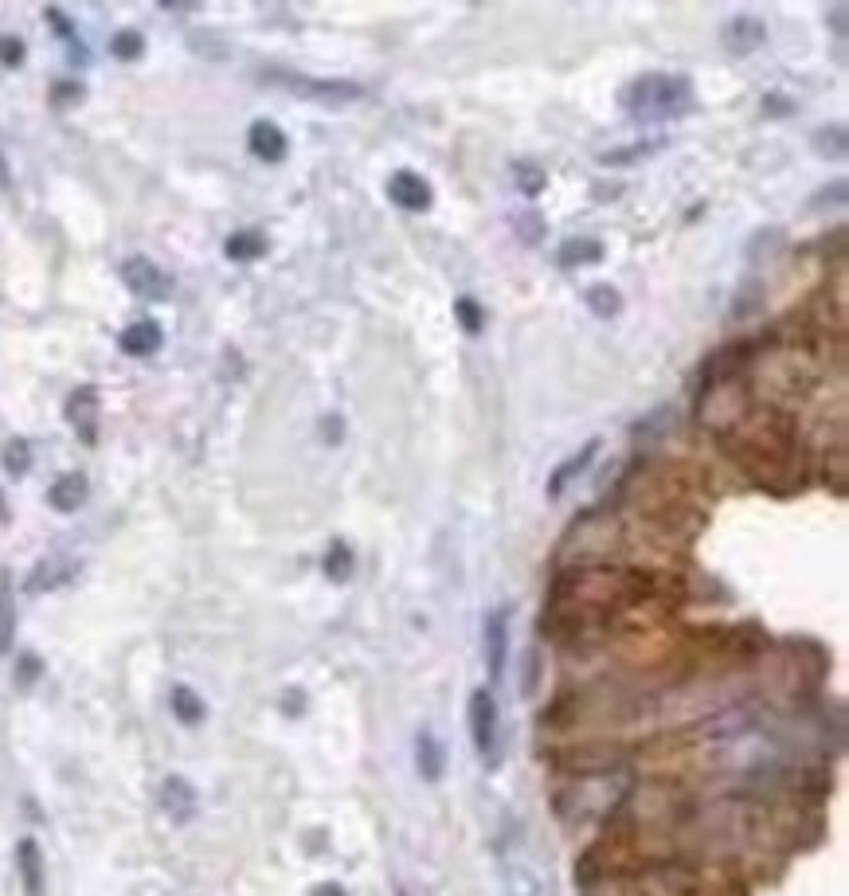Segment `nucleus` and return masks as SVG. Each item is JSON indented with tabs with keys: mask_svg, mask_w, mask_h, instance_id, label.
Segmentation results:
<instances>
[{
	"mask_svg": "<svg viewBox=\"0 0 849 896\" xmlns=\"http://www.w3.org/2000/svg\"><path fill=\"white\" fill-rule=\"evenodd\" d=\"M732 454L760 478L763 486L779 490V478H795L799 470V439H795V423L787 411L760 407L748 411L732 431Z\"/></svg>",
	"mask_w": 849,
	"mask_h": 896,
	"instance_id": "1",
	"label": "nucleus"
},
{
	"mask_svg": "<svg viewBox=\"0 0 849 896\" xmlns=\"http://www.w3.org/2000/svg\"><path fill=\"white\" fill-rule=\"evenodd\" d=\"M634 783L626 771H603V775H572L556 791V810L560 818H615L623 803L630 799Z\"/></svg>",
	"mask_w": 849,
	"mask_h": 896,
	"instance_id": "2",
	"label": "nucleus"
},
{
	"mask_svg": "<svg viewBox=\"0 0 849 896\" xmlns=\"http://www.w3.org/2000/svg\"><path fill=\"white\" fill-rule=\"evenodd\" d=\"M693 106V87L673 75H642L623 90V110L638 122H670Z\"/></svg>",
	"mask_w": 849,
	"mask_h": 896,
	"instance_id": "3",
	"label": "nucleus"
},
{
	"mask_svg": "<svg viewBox=\"0 0 849 896\" xmlns=\"http://www.w3.org/2000/svg\"><path fill=\"white\" fill-rule=\"evenodd\" d=\"M748 415V388L740 376H705V388H701V423L716 431V435H728L740 419Z\"/></svg>",
	"mask_w": 849,
	"mask_h": 896,
	"instance_id": "4",
	"label": "nucleus"
},
{
	"mask_svg": "<svg viewBox=\"0 0 849 896\" xmlns=\"http://www.w3.org/2000/svg\"><path fill=\"white\" fill-rule=\"evenodd\" d=\"M466 724H470V740L478 760L493 767L497 763V748H501V724H497V701L490 689H474L470 705H466Z\"/></svg>",
	"mask_w": 849,
	"mask_h": 896,
	"instance_id": "5",
	"label": "nucleus"
},
{
	"mask_svg": "<svg viewBox=\"0 0 849 896\" xmlns=\"http://www.w3.org/2000/svg\"><path fill=\"white\" fill-rule=\"evenodd\" d=\"M263 79L294 90L302 98H313V102H357L364 94V87L349 83V79H310V75H298V71H263Z\"/></svg>",
	"mask_w": 849,
	"mask_h": 896,
	"instance_id": "6",
	"label": "nucleus"
},
{
	"mask_svg": "<svg viewBox=\"0 0 849 896\" xmlns=\"http://www.w3.org/2000/svg\"><path fill=\"white\" fill-rule=\"evenodd\" d=\"M509 607H493L482 627V654H486V673L497 685L505 677V658H509Z\"/></svg>",
	"mask_w": 849,
	"mask_h": 896,
	"instance_id": "7",
	"label": "nucleus"
},
{
	"mask_svg": "<svg viewBox=\"0 0 849 896\" xmlns=\"http://www.w3.org/2000/svg\"><path fill=\"white\" fill-rule=\"evenodd\" d=\"M122 282L134 290L137 298H145V302H165V298L173 294V278L157 267V263L141 259V255L122 267Z\"/></svg>",
	"mask_w": 849,
	"mask_h": 896,
	"instance_id": "8",
	"label": "nucleus"
},
{
	"mask_svg": "<svg viewBox=\"0 0 849 896\" xmlns=\"http://www.w3.org/2000/svg\"><path fill=\"white\" fill-rule=\"evenodd\" d=\"M67 423L75 427V435L83 439V447L98 443V392L90 384L71 392V400H67Z\"/></svg>",
	"mask_w": 849,
	"mask_h": 896,
	"instance_id": "9",
	"label": "nucleus"
},
{
	"mask_svg": "<svg viewBox=\"0 0 849 896\" xmlns=\"http://www.w3.org/2000/svg\"><path fill=\"white\" fill-rule=\"evenodd\" d=\"M388 196H392V204H400L403 212H427L431 208V184L419 173H396L388 180Z\"/></svg>",
	"mask_w": 849,
	"mask_h": 896,
	"instance_id": "10",
	"label": "nucleus"
},
{
	"mask_svg": "<svg viewBox=\"0 0 849 896\" xmlns=\"http://www.w3.org/2000/svg\"><path fill=\"white\" fill-rule=\"evenodd\" d=\"M161 341H165V333H161V325L153 317H141L134 325H126L122 337H118V345H122L126 357H153L161 349Z\"/></svg>",
	"mask_w": 849,
	"mask_h": 896,
	"instance_id": "11",
	"label": "nucleus"
},
{
	"mask_svg": "<svg viewBox=\"0 0 849 896\" xmlns=\"http://www.w3.org/2000/svg\"><path fill=\"white\" fill-rule=\"evenodd\" d=\"M580 896H646L642 873H603L580 885Z\"/></svg>",
	"mask_w": 849,
	"mask_h": 896,
	"instance_id": "12",
	"label": "nucleus"
},
{
	"mask_svg": "<svg viewBox=\"0 0 849 896\" xmlns=\"http://www.w3.org/2000/svg\"><path fill=\"white\" fill-rule=\"evenodd\" d=\"M87 493H90L87 474L71 470V474H63V478H55V482H51L47 501H51V509H59V513H75V509H83Z\"/></svg>",
	"mask_w": 849,
	"mask_h": 896,
	"instance_id": "13",
	"label": "nucleus"
},
{
	"mask_svg": "<svg viewBox=\"0 0 849 896\" xmlns=\"http://www.w3.org/2000/svg\"><path fill=\"white\" fill-rule=\"evenodd\" d=\"M763 40H767V28H763L756 16H736V20L724 28V47H728L732 55H752Z\"/></svg>",
	"mask_w": 849,
	"mask_h": 896,
	"instance_id": "14",
	"label": "nucleus"
},
{
	"mask_svg": "<svg viewBox=\"0 0 849 896\" xmlns=\"http://www.w3.org/2000/svg\"><path fill=\"white\" fill-rule=\"evenodd\" d=\"M16 865H20V881H24V896H44V853L32 838H24L16 846Z\"/></svg>",
	"mask_w": 849,
	"mask_h": 896,
	"instance_id": "15",
	"label": "nucleus"
},
{
	"mask_svg": "<svg viewBox=\"0 0 849 896\" xmlns=\"http://www.w3.org/2000/svg\"><path fill=\"white\" fill-rule=\"evenodd\" d=\"M595 450H599V439H591V443H583V450H576L572 458H564L556 470H552V478H548V497H560V493L568 490V482H576L583 470L591 466V458H595Z\"/></svg>",
	"mask_w": 849,
	"mask_h": 896,
	"instance_id": "16",
	"label": "nucleus"
},
{
	"mask_svg": "<svg viewBox=\"0 0 849 896\" xmlns=\"http://www.w3.org/2000/svg\"><path fill=\"white\" fill-rule=\"evenodd\" d=\"M247 145H251V153L259 157V161H282L286 157V134L274 126V122H255L251 130H247Z\"/></svg>",
	"mask_w": 849,
	"mask_h": 896,
	"instance_id": "17",
	"label": "nucleus"
},
{
	"mask_svg": "<svg viewBox=\"0 0 849 896\" xmlns=\"http://www.w3.org/2000/svg\"><path fill=\"white\" fill-rule=\"evenodd\" d=\"M415 767H419V775L427 779V783H439L443 779V744L435 740V732H419L415 736Z\"/></svg>",
	"mask_w": 849,
	"mask_h": 896,
	"instance_id": "18",
	"label": "nucleus"
},
{
	"mask_svg": "<svg viewBox=\"0 0 849 896\" xmlns=\"http://www.w3.org/2000/svg\"><path fill=\"white\" fill-rule=\"evenodd\" d=\"M161 807H165V814L169 818H177V822H184V818H192V810H196V791L184 783V779H165L161 783Z\"/></svg>",
	"mask_w": 849,
	"mask_h": 896,
	"instance_id": "19",
	"label": "nucleus"
},
{
	"mask_svg": "<svg viewBox=\"0 0 849 896\" xmlns=\"http://www.w3.org/2000/svg\"><path fill=\"white\" fill-rule=\"evenodd\" d=\"M763 310V282L760 278H744L740 290L732 294V317L736 321H748Z\"/></svg>",
	"mask_w": 849,
	"mask_h": 896,
	"instance_id": "20",
	"label": "nucleus"
},
{
	"mask_svg": "<svg viewBox=\"0 0 849 896\" xmlns=\"http://www.w3.org/2000/svg\"><path fill=\"white\" fill-rule=\"evenodd\" d=\"M603 259V243L599 239H568L560 247V267H587V263H599Z\"/></svg>",
	"mask_w": 849,
	"mask_h": 896,
	"instance_id": "21",
	"label": "nucleus"
},
{
	"mask_svg": "<svg viewBox=\"0 0 849 896\" xmlns=\"http://www.w3.org/2000/svg\"><path fill=\"white\" fill-rule=\"evenodd\" d=\"M12 642H16V599L8 576H0V654H8Z\"/></svg>",
	"mask_w": 849,
	"mask_h": 896,
	"instance_id": "22",
	"label": "nucleus"
},
{
	"mask_svg": "<svg viewBox=\"0 0 849 896\" xmlns=\"http://www.w3.org/2000/svg\"><path fill=\"white\" fill-rule=\"evenodd\" d=\"M0 466L12 474V478H24L28 470H32V443L28 439H8L4 443V450H0Z\"/></svg>",
	"mask_w": 849,
	"mask_h": 896,
	"instance_id": "23",
	"label": "nucleus"
},
{
	"mask_svg": "<svg viewBox=\"0 0 849 896\" xmlns=\"http://www.w3.org/2000/svg\"><path fill=\"white\" fill-rule=\"evenodd\" d=\"M267 251V239L259 235V231H235L231 239H227V259H235V263H251V259H259Z\"/></svg>",
	"mask_w": 849,
	"mask_h": 896,
	"instance_id": "24",
	"label": "nucleus"
},
{
	"mask_svg": "<svg viewBox=\"0 0 849 896\" xmlns=\"http://www.w3.org/2000/svg\"><path fill=\"white\" fill-rule=\"evenodd\" d=\"M169 705H173V713H177L180 724H200V720H204V701H200L188 685H173Z\"/></svg>",
	"mask_w": 849,
	"mask_h": 896,
	"instance_id": "25",
	"label": "nucleus"
},
{
	"mask_svg": "<svg viewBox=\"0 0 849 896\" xmlns=\"http://www.w3.org/2000/svg\"><path fill=\"white\" fill-rule=\"evenodd\" d=\"M75 568L67 564V560H44L36 572H32V580H28V591H51V587H59V583L67 580Z\"/></svg>",
	"mask_w": 849,
	"mask_h": 896,
	"instance_id": "26",
	"label": "nucleus"
},
{
	"mask_svg": "<svg viewBox=\"0 0 849 896\" xmlns=\"http://www.w3.org/2000/svg\"><path fill=\"white\" fill-rule=\"evenodd\" d=\"M587 306H591V314H599V317H615L619 310H623V294L615 290V286H591L587 290Z\"/></svg>",
	"mask_w": 849,
	"mask_h": 896,
	"instance_id": "27",
	"label": "nucleus"
},
{
	"mask_svg": "<svg viewBox=\"0 0 849 896\" xmlns=\"http://www.w3.org/2000/svg\"><path fill=\"white\" fill-rule=\"evenodd\" d=\"M454 317H458V325H462L470 337H478V333L486 329V310H482L474 298H458V302H454Z\"/></svg>",
	"mask_w": 849,
	"mask_h": 896,
	"instance_id": "28",
	"label": "nucleus"
},
{
	"mask_svg": "<svg viewBox=\"0 0 849 896\" xmlns=\"http://www.w3.org/2000/svg\"><path fill=\"white\" fill-rule=\"evenodd\" d=\"M513 180H517V188H521L525 196H537V192H544V184H548L544 169L533 165V161H517V165H513Z\"/></svg>",
	"mask_w": 849,
	"mask_h": 896,
	"instance_id": "29",
	"label": "nucleus"
},
{
	"mask_svg": "<svg viewBox=\"0 0 849 896\" xmlns=\"http://www.w3.org/2000/svg\"><path fill=\"white\" fill-rule=\"evenodd\" d=\"M783 243V231L779 227H763L760 235L748 243V263H763V259H771L775 251L771 247H779Z\"/></svg>",
	"mask_w": 849,
	"mask_h": 896,
	"instance_id": "30",
	"label": "nucleus"
},
{
	"mask_svg": "<svg viewBox=\"0 0 849 896\" xmlns=\"http://www.w3.org/2000/svg\"><path fill=\"white\" fill-rule=\"evenodd\" d=\"M325 576L329 580H349L353 576V552L345 548V544H333V552L325 556Z\"/></svg>",
	"mask_w": 849,
	"mask_h": 896,
	"instance_id": "31",
	"label": "nucleus"
},
{
	"mask_svg": "<svg viewBox=\"0 0 849 896\" xmlns=\"http://www.w3.org/2000/svg\"><path fill=\"white\" fill-rule=\"evenodd\" d=\"M814 145H818V153L822 157H846V126H830V130H822V134L814 137Z\"/></svg>",
	"mask_w": 849,
	"mask_h": 896,
	"instance_id": "32",
	"label": "nucleus"
},
{
	"mask_svg": "<svg viewBox=\"0 0 849 896\" xmlns=\"http://www.w3.org/2000/svg\"><path fill=\"white\" fill-rule=\"evenodd\" d=\"M110 51H114L122 63H130V59H137V55L145 51V40H141V32H118V36L110 40Z\"/></svg>",
	"mask_w": 849,
	"mask_h": 896,
	"instance_id": "33",
	"label": "nucleus"
},
{
	"mask_svg": "<svg viewBox=\"0 0 849 896\" xmlns=\"http://www.w3.org/2000/svg\"><path fill=\"white\" fill-rule=\"evenodd\" d=\"M670 423H673V411L670 407H658L654 415H646V419L634 423V435H658V431H666Z\"/></svg>",
	"mask_w": 849,
	"mask_h": 896,
	"instance_id": "34",
	"label": "nucleus"
},
{
	"mask_svg": "<svg viewBox=\"0 0 849 896\" xmlns=\"http://www.w3.org/2000/svg\"><path fill=\"white\" fill-rule=\"evenodd\" d=\"M834 474V493L838 497H846V443L838 439V447H834V470H826V478Z\"/></svg>",
	"mask_w": 849,
	"mask_h": 896,
	"instance_id": "35",
	"label": "nucleus"
},
{
	"mask_svg": "<svg viewBox=\"0 0 849 896\" xmlns=\"http://www.w3.org/2000/svg\"><path fill=\"white\" fill-rule=\"evenodd\" d=\"M0 63L4 67H20L24 63V44L16 36H0Z\"/></svg>",
	"mask_w": 849,
	"mask_h": 896,
	"instance_id": "36",
	"label": "nucleus"
},
{
	"mask_svg": "<svg viewBox=\"0 0 849 896\" xmlns=\"http://www.w3.org/2000/svg\"><path fill=\"white\" fill-rule=\"evenodd\" d=\"M517 231H521V239H525V243H537L540 239V231H544V224H540V216L537 212H525V216H517Z\"/></svg>",
	"mask_w": 849,
	"mask_h": 896,
	"instance_id": "37",
	"label": "nucleus"
},
{
	"mask_svg": "<svg viewBox=\"0 0 849 896\" xmlns=\"http://www.w3.org/2000/svg\"><path fill=\"white\" fill-rule=\"evenodd\" d=\"M658 145H662V141H650V145H634V149H630V153H650V149H658ZM603 161H607V165H611V161H630V157H626V153H607V157H603Z\"/></svg>",
	"mask_w": 849,
	"mask_h": 896,
	"instance_id": "38",
	"label": "nucleus"
},
{
	"mask_svg": "<svg viewBox=\"0 0 849 896\" xmlns=\"http://www.w3.org/2000/svg\"><path fill=\"white\" fill-rule=\"evenodd\" d=\"M12 188V173H8V161H4V145H0V192Z\"/></svg>",
	"mask_w": 849,
	"mask_h": 896,
	"instance_id": "39",
	"label": "nucleus"
},
{
	"mask_svg": "<svg viewBox=\"0 0 849 896\" xmlns=\"http://www.w3.org/2000/svg\"><path fill=\"white\" fill-rule=\"evenodd\" d=\"M313 896H345V889H341V885H317Z\"/></svg>",
	"mask_w": 849,
	"mask_h": 896,
	"instance_id": "40",
	"label": "nucleus"
}]
</instances>
